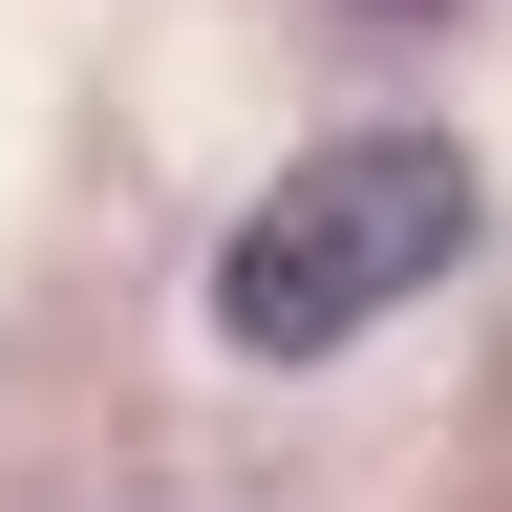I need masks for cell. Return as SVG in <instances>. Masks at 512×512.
I'll list each match as a JSON object with an SVG mask.
<instances>
[{
  "instance_id": "cell-1",
  "label": "cell",
  "mask_w": 512,
  "mask_h": 512,
  "mask_svg": "<svg viewBox=\"0 0 512 512\" xmlns=\"http://www.w3.org/2000/svg\"><path fill=\"white\" fill-rule=\"evenodd\" d=\"M448 256H470V150H427V128H342V150H299V171L235 214L214 342H235V363H320V342H363L384 299H427Z\"/></svg>"
}]
</instances>
